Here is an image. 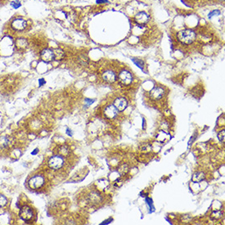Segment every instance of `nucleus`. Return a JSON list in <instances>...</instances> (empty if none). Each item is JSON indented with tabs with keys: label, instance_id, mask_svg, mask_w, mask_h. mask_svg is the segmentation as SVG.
Here are the masks:
<instances>
[{
	"label": "nucleus",
	"instance_id": "1",
	"mask_svg": "<svg viewBox=\"0 0 225 225\" xmlns=\"http://www.w3.org/2000/svg\"><path fill=\"white\" fill-rule=\"evenodd\" d=\"M178 39L184 44H191L196 40V33L192 30H183L179 32Z\"/></svg>",
	"mask_w": 225,
	"mask_h": 225
},
{
	"label": "nucleus",
	"instance_id": "2",
	"mask_svg": "<svg viewBox=\"0 0 225 225\" xmlns=\"http://www.w3.org/2000/svg\"><path fill=\"white\" fill-rule=\"evenodd\" d=\"M64 165V160L61 156H54L49 160V166L53 170H59Z\"/></svg>",
	"mask_w": 225,
	"mask_h": 225
},
{
	"label": "nucleus",
	"instance_id": "3",
	"mask_svg": "<svg viewBox=\"0 0 225 225\" xmlns=\"http://www.w3.org/2000/svg\"><path fill=\"white\" fill-rule=\"evenodd\" d=\"M44 184V179L43 177L37 175L31 178L29 181V186L32 189H37V188H41Z\"/></svg>",
	"mask_w": 225,
	"mask_h": 225
},
{
	"label": "nucleus",
	"instance_id": "4",
	"mask_svg": "<svg viewBox=\"0 0 225 225\" xmlns=\"http://www.w3.org/2000/svg\"><path fill=\"white\" fill-rule=\"evenodd\" d=\"M119 80L120 82L124 85H128L133 81V76L132 74L127 71H123L119 74Z\"/></svg>",
	"mask_w": 225,
	"mask_h": 225
},
{
	"label": "nucleus",
	"instance_id": "5",
	"mask_svg": "<svg viewBox=\"0 0 225 225\" xmlns=\"http://www.w3.org/2000/svg\"><path fill=\"white\" fill-rule=\"evenodd\" d=\"M118 114V110L116 108V106L114 105H110L107 106L104 110V115L107 119H114L115 117Z\"/></svg>",
	"mask_w": 225,
	"mask_h": 225
},
{
	"label": "nucleus",
	"instance_id": "6",
	"mask_svg": "<svg viewBox=\"0 0 225 225\" xmlns=\"http://www.w3.org/2000/svg\"><path fill=\"white\" fill-rule=\"evenodd\" d=\"M20 215L21 219L25 221H28L30 219H32L33 217V212H32L31 209L28 207V206H24L23 208L20 211Z\"/></svg>",
	"mask_w": 225,
	"mask_h": 225
},
{
	"label": "nucleus",
	"instance_id": "7",
	"mask_svg": "<svg viewBox=\"0 0 225 225\" xmlns=\"http://www.w3.org/2000/svg\"><path fill=\"white\" fill-rule=\"evenodd\" d=\"M41 59L44 62H50L54 59V53H53V50L52 49H44L41 52Z\"/></svg>",
	"mask_w": 225,
	"mask_h": 225
},
{
	"label": "nucleus",
	"instance_id": "8",
	"mask_svg": "<svg viewBox=\"0 0 225 225\" xmlns=\"http://www.w3.org/2000/svg\"><path fill=\"white\" fill-rule=\"evenodd\" d=\"M114 106H116V108L120 111H125L127 106H128V102L125 98L124 97H118L115 100Z\"/></svg>",
	"mask_w": 225,
	"mask_h": 225
},
{
	"label": "nucleus",
	"instance_id": "9",
	"mask_svg": "<svg viewBox=\"0 0 225 225\" xmlns=\"http://www.w3.org/2000/svg\"><path fill=\"white\" fill-rule=\"evenodd\" d=\"M27 23L24 19H16L11 23V27L16 30H23L26 28Z\"/></svg>",
	"mask_w": 225,
	"mask_h": 225
},
{
	"label": "nucleus",
	"instance_id": "10",
	"mask_svg": "<svg viewBox=\"0 0 225 225\" xmlns=\"http://www.w3.org/2000/svg\"><path fill=\"white\" fill-rule=\"evenodd\" d=\"M134 20L139 25H145L149 21V16L145 11H141L135 16Z\"/></svg>",
	"mask_w": 225,
	"mask_h": 225
},
{
	"label": "nucleus",
	"instance_id": "11",
	"mask_svg": "<svg viewBox=\"0 0 225 225\" xmlns=\"http://www.w3.org/2000/svg\"><path fill=\"white\" fill-rule=\"evenodd\" d=\"M164 94H165V90L160 87H157L151 90L150 96L153 100H159L164 96Z\"/></svg>",
	"mask_w": 225,
	"mask_h": 225
},
{
	"label": "nucleus",
	"instance_id": "12",
	"mask_svg": "<svg viewBox=\"0 0 225 225\" xmlns=\"http://www.w3.org/2000/svg\"><path fill=\"white\" fill-rule=\"evenodd\" d=\"M103 79L107 83H114L116 80L117 77L116 74H115V72L111 71H107L103 73Z\"/></svg>",
	"mask_w": 225,
	"mask_h": 225
},
{
	"label": "nucleus",
	"instance_id": "13",
	"mask_svg": "<svg viewBox=\"0 0 225 225\" xmlns=\"http://www.w3.org/2000/svg\"><path fill=\"white\" fill-rule=\"evenodd\" d=\"M12 143L11 138L8 136H2L0 137V148H6L11 145Z\"/></svg>",
	"mask_w": 225,
	"mask_h": 225
},
{
	"label": "nucleus",
	"instance_id": "14",
	"mask_svg": "<svg viewBox=\"0 0 225 225\" xmlns=\"http://www.w3.org/2000/svg\"><path fill=\"white\" fill-rule=\"evenodd\" d=\"M88 200L93 204H98V203L102 201V197H101L99 194L93 192H92V193L88 195Z\"/></svg>",
	"mask_w": 225,
	"mask_h": 225
},
{
	"label": "nucleus",
	"instance_id": "15",
	"mask_svg": "<svg viewBox=\"0 0 225 225\" xmlns=\"http://www.w3.org/2000/svg\"><path fill=\"white\" fill-rule=\"evenodd\" d=\"M53 53H54V59L56 61H62L65 57V52L60 49L53 50Z\"/></svg>",
	"mask_w": 225,
	"mask_h": 225
},
{
	"label": "nucleus",
	"instance_id": "16",
	"mask_svg": "<svg viewBox=\"0 0 225 225\" xmlns=\"http://www.w3.org/2000/svg\"><path fill=\"white\" fill-rule=\"evenodd\" d=\"M169 138H170V135L166 132L160 131L158 133L156 138H157V141H159L160 143H164V142H165L166 140L168 139Z\"/></svg>",
	"mask_w": 225,
	"mask_h": 225
},
{
	"label": "nucleus",
	"instance_id": "17",
	"mask_svg": "<svg viewBox=\"0 0 225 225\" xmlns=\"http://www.w3.org/2000/svg\"><path fill=\"white\" fill-rule=\"evenodd\" d=\"M205 179V174L203 172H198L192 175V180L194 182H201L203 179Z\"/></svg>",
	"mask_w": 225,
	"mask_h": 225
},
{
	"label": "nucleus",
	"instance_id": "18",
	"mask_svg": "<svg viewBox=\"0 0 225 225\" xmlns=\"http://www.w3.org/2000/svg\"><path fill=\"white\" fill-rule=\"evenodd\" d=\"M27 44H28V43H27L26 39H18L16 41V46L20 49H26L27 47Z\"/></svg>",
	"mask_w": 225,
	"mask_h": 225
},
{
	"label": "nucleus",
	"instance_id": "19",
	"mask_svg": "<svg viewBox=\"0 0 225 225\" xmlns=\"http://www.w3.org/2000/svg\"><path fill=\"white\" fill-rule=\"evenodd\" d=\"M140 151L144 153H148L151 151V146L149 143H143L140 146Z\"/></svg>",
	"mask_w": 225,
	"mask_h": 225
},
{
	"label": "nucleus",
	"instance_id": "20",
	"mask_svg": "<svg viewBox=\"0 0 225 225\" xmlns=\"http://www.w3.org/2000/svg\"><path fill=\"white\" fill-rule=\"evenodd\" d=\"M222 216H223L222 211H213V212H212L211 217L212 220H219V219H220Z\"/></svg>",
	"mask_w": 225,
	"mask_h": 225
},
{
	"label": "nucleus",
	"instance_id": "21",
	"mask_svg": "<svg viewBox=\"0 0 225 225\" xmlns=\"http://www.w3.org/2000/svg\"><path fill=\"white\" fill-rule=\"evenodd\" d=\"M79 62L82 65V66H86L88 62V58L85 55H80L79 57Z\"/></svg>",
	"mask_w": 225,
	"mask_h": 225
},
{
	"label": "nucleus",
	"instance_id": "22",
	"mask_svg": "<svg viewBox=\"0 0 225 225\" xmlns=\"http://www.w3.org/2000/svg\"><path fill=\"white\" fill-rule=\"evenodd\" d=\"M59 153H60L61 156L62 157H66L69 154V150L68 148L66 147V146H62L59 148Z\"/></svg>",
	"mask_w": 225,
	"mask_h": 225
},
{
	"label": "nucleus",
	"instance_id": "23",
	"mask_svg": "<svg viewBox=\"0 0 225 225\" xmlns=\"http://www.w3.org/2000/svg\"><path fill=\"white\" fill-rule=\"evenodd\" d=\"M133 62H134V64H135L136 66H138V67L141 69L143 68V66H144V64H145L143 60H140V59H135V58H134V59H133Z\"/></svg>",
	"mask_w": 225,
	"mask_h": 225
},
{
	"label": "nucleus",
	"instance_id": "24",
	"mask_svg": "<svg viewBox=\"0 0 225 225\" xmlns=\"http://www.w3.org/2000/svg\"><path fill=\"white\" fill-rule=\"evenodd\" d=\"M128 171V166H127V165H122L120 168H119V173H120V174H125Z\"/></svg>",
	"mask_w": 225,
	"mask_h": 225
},
{
	"label": "nucleus",
	"instance_id": "25",
	"mask_svg": "<svg viewBox=\"0 0 225 225\" xmlns=\"http://www.w3.org/2000/svg\"><path fill=\"white\" fill-rule=\"evenodd\" d=\"M225 131L224 130H222V131H220L219 134H218V138L220 140V142L223 143H224L225 141Z\"/></svg>",
	"mask_w": 225,
	"mask_h": 225
},
{
	"label": "nucleus",
	"instance_id": "26",
	"mask_svg": "<svg viewBox=\"0 0 225 225\" xmlns=\"http://www.w3.org/2000/svg\"><path fill=\"white\" fill-rule=\"evenodd\" d=\"M8 201H7V198H6L4 196H2L0 195V207H3L4 205L7 204Z\"/></svg>",
	"mask_w": 225,
	"mask_h": 225
},
{
	"label": "nucleus",
	"instance_id": "27",
	"mask_svg": "<svg viewBox=\"0 0 225 225\" xmlns=\"http://www.w3.org/2000/svg\"><path fill=\"white\" fill-rule=\"evenodd\" d=\"M11 6L12 7V8H13L17 9V8H19L21 6V3L19 1L16 0V1H13V2H11Z\"/></svg>",
	"mask_w": 225,
	"mask_h": 225
},
{
	"label": "nucleus",
	"instance_id": "28",
	"mask_svg": "<svg viewBox=\"0 0 225 225\" xmlns=\"http://www.w3.org/2000/svg\"><path fill=\"white\" fill-rule=\"evenodd\" d=\"M220 14V11L219 10H214V11H211L208 15V17L211 19L213 17H215V16H219Z\"/></svg>",
	"mask_w": 225,
	"mask_h": 225
},
{
	"label": "nucleus",
	"instance_id": "29",
	"mask_svg": "<svg viewBox=\"0 0 225 225\" xmlns=\"http://www.w3.org/2000/svg\"><path fill=\"white\" fill-rule=\"evenodd\" d=\"M45 83H46V81L44 79H40V80H39V85H40V87H41V86H43Z\"/></svg>",
	"mask_w": 225,
	"mask_h": 225
},
{
	"label": "nucleus",
	"instance_id": "30",
	"mask_svg": "<svg viewBox=\"0 0 225 225\" xmlns=\"http://www.w3.org/2000/svg\"><path fill=\"white\" fill-rule=\"evenodd\" d=\"M94 101H95V100H94V99L92 100V99H89V98H86V99H85V103H87L88 105H91L92 103H94Z\"/></svg>",
	"mask_w": 225,
	"mask_h": 225
},
{
	"label": "nucleus",
	"instance_id": "31",
	"mask_svg": "<svg viewBox=\"0 0 225 225\" xmlns=\"http://www.w3.org/2000/svg\"><path fill=\"white\" fill-rule=\"evenodd\" d=\"M66 134H68L69 136H72L73 135V133H72V131L70 129V128H66Z\"/></svg>",
	"mask_w": 225,
	"mask_h": 225
},
{
	"label": "nucleus",
	"instance_id": "32",
	"mask_svg": "<svg viewBox=\"0 0 225 225\" xmlns=\"http://www.w3.org/2000/svg\"><path fill=\"white\" fill-rule=\"evenodd\" d=\"M107 0H97V3H106Z\"/></svg>",
	"mask_w": 225,
	"mask_h": 225
},
{
	"label": "nucleus",
	"instance_id": "33",
	"mask_svg": "<svg viewBox=\"0 0 225 225\" xmlns=\"http://www.w3.org/2000/svg\"><path fill=\"white\" fill-rule=\"evenodd\" d=\"M37 153H38V149L36 148V149H34V151H32L31 154H32V155H36Z\"/></svg>",
	"mask_w": 225,
	"mask_h": 225
},
{
	"label": "nucleus",
	"instance_id": "34",
	"mask_svg": "<svg viewBox=\"0 0 225 225\" xmlns=\"http://www.w3.org/2000/svg\"><path fill=\"white\" fill-rule=\"evenodd\" d=\"M220 1H223V0H220Z\"/></svg>",
	"mask_w": 225,
	"mask_h": 225
}]
</instances>
